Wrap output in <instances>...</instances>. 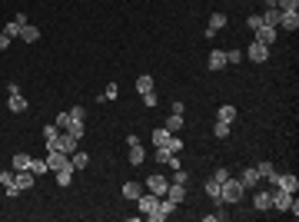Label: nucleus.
Listing matches in <instances>:
<instances>
[{"label": "nucleus", "mask_w": 299, "mask_h": 222, "mask_svg": "<svg viewBox=\"0 0 299 222\" xmlns=\"http://www.w3.org/2000/svg\"><path fill=\"white\" fill-rule=\"evenodd\" d=\"M156 103H160V100H156V93H153V90L143 93V106H156Z\"/></svg>", "instance_id": "79ce46f5"}, {"label": "nucleus", "mask_w": 299, "mask_h": 222, "mask_svg": "<svg viewBox=\"0 0 299 222\" xmlns=\"http://www.w3.org/2000/svg\"><path fill=\"white\" fill-rule=\"evenodd\" d=\"M70 163H74V169H87L90 166V156H87L83 149H74V153H70Z\"/></svg>", "instance_id": "f3484780"}, {"label": "nucleus", "mask_w": 299, "mask_h": 222, "mask_svg": "<svg viewBox=\"0 0 299 222\" xmlns=\"http://www.w3.org/2000/svg\"><path fill=\"white\" fill-rule=\"evenodd\" d=\"M20 40H23V43H37L40 40V27H30V23L20 27Z\"/></svg>", "instance_id": "2eb2a0df"}, {"label": "nucleus", "mask_w": 299, "mask_h": 222, "mask_svg": "<svg viewBox=\"0 0 299 222\" xmlns=\"http://www.w3.org/2000/svg\"><path fill=\"white\" fill-rule=\"evenodd\" d=\"M243 192H246V186L236 179V176H229L223 186H220V203H240L243 199Z\"/></svg>", "instance_id": "f257e3e1"}, {"label": "nucleus", "mask_w": 299, "mask_h": 222, "mask_svg": "<svg viewBox=\"0 0 299 222\" xmlns=\"http://www.w3.org/2000/svg\"><path fill=\"white\" fill-rule=\"evenodd\" d=\"M47 153H50V156H47V169H63V166H70V156H67V153H60V149H47Z\"/></svg>", "instance_id": "39448f33"}, {"label": "nucleus", "mask_w": 299, "mask_h": 222, "mask_svg": "<svg viewBox=\"0 0 299 222\" xmlns=\"http://www.w3.org/2000/svg\"><path fill=\"white\" fill-rule=\"evenodd\" d=\"M17 169H30V156H27V153H17V156H14V172H17Z\"/></svg>", "instance_id": "a878e982"}, {"label": "nucleus", "mask_w": 299, "mask_h": 222, "mask_svg": "<svg viewBox=\"0 0 299 222\" xmlns=\"http://www.w3.org/2000/svg\"><path fill=\"white\" fill-rule=\"evenodd\" d=\"M147 189L153 192V196H160V199H163V196H167V189H169V179H167V176H160V172H153V176L147 179Z\"/></svg>", "instance_id": "20e7f679"}, {"label": "nucleus", "mask_w": 299, "mask_h": 222, "mask_svg": "<svg viewBox=\"0 0 299 222\" xmlns=\"http://www.w3.org/2000/svg\"><path fill=\"white\" fill-rule=\"evenodd\" d=\"M7 110H10V113H23V110H27V100H23V93H10V103H7Z\"/></svg>", "instance_id": "dca6fc26"}, {"label": "nucleus", "mask_w": 299, "mask_h": 222, "mask_svg": "<svg viewBox=\"0 0 299 222\" xmlns=\"http://www.w3.org/2000/svg\"><path fill=\"white\" fill-rule=\"evenodd\" d=\"M280 27H282V30H299V14H282Z\"/></svg>", "instance_id": "412c9836"}, {"label": "nucleus", "mask_w": 299, "mask_h": 222, "mask_svg": "<svg viewBox=\"0 0 299 222\" xmlns=\"http://www.w3.org/2000/svg\"><path fill=\"white\" fill-rule=\"evenodd\" d=\"M240 183H243V186H260L262 179H260V172H256V166H253V169H246L243 176H240Z\"/></svg>", "instance_id": "5701e85b"}, {"label": "nucleus", "mask_w": 299, "mask_h": 222, "mask_svg": "<svg viewBox=\"0 0 299 222\" xmlns=\"http://www.w3.org/2000/svg\"><path fill=\"white\" fill-rule=\"evenodd\" d=\"M14 186H17L20 192H23V189H30V186H37V176H34L30 169H17V172H14Z\"/></svg>", "instance_id": "0eeeda50"}, {"label": "nucleus", "mask_w": 299, "mask_h": 222, "mask_svg": "<svg viewBox=\"0 0 299 222\" xmlns=\"http://www.w3.org/2000/svg\"><path fill=\"white\" fill-rule=\"evenodd\" d=\"M136 90H140V93H150V90H153V76L143 73L140 80H136Z\"/></svg>", "instance_id": "bb28decb"}, {"label": "nucleus", "mask_w": 299, "mask_h": 222, "mask_svg": "<svg viewBox=\"0 0 299 222\" xmlns=\"http://www.w3.org/2000/svg\"><path fill=\"white\" fill-rule=\"evenodd\" d=\"M220 186L223 183H216V179H213V176H209V179H206V196H209V199H213V203H220Z\"/></svg>", "instance_id": "aec40b11"}, {"label": "nucleus", "mask_w": 299, "mask_h": 222, "mask_svg": "<svg viewBox=\"0 0 299 222\" xmlns=\"http://www.w3.org/2000/svg\"><path fill=\"white\" fill-rule=\"evenodd\" d=\"M123 196H127V199H133V203H136V199L143 196V186H140V183H123Z\"/></svg>", "instance_id": "6ab92c4d"}, {"label": "nucleus", "mask_w": 299, "mask_h": 222, "mask_svg": "<svg viewBox=\"0 0 299 222\" xmlns=\"http://www.w3.org/2000/svg\"><path fill=\"white\" fill-rule=\"evenodd\" d=\"M256 40L266 43V47H273V43H276V27H266V23H262L260 30H256Z\"/></svg>", "instance_id": "9b49d317"}, {"label": "nucleus", "mask_w": 299, "mask_h": 222, "mask_svg": "<svg viewBox=\"0 0 299 222\" xmlns=\"http://www.w3.org/2000/svg\"><path fill=\"white\" fill-rule=\"evenodd\" d=\"M187 179H189V176H187V169H180V166H176V172H173V183L187 186Z\"/></svg>", "instance_id": "58836bf2"}, {"label": "nucleus", "mask_w": 299, "mask_h": 222, "mask_svg": "<svg viewBox=\"0 0 299 222\" xmlns=\"http://www.w3.org/2000/svg\"><path fill=\"white\" fill-rule=\"evenodd\" d=\"M223 27H226V14H223V10H216V14L209 17V27H206V37L213 40L216 34H220V30H223Z\"/></svg>", "instance_id": "1a4fd4ad"}, {"label": "nucleus", "mask_w": 299, "mask_h": 222, "mask_svg": "<svg viewBox=\"0 0 299 222\" xmlns=\"http://www.w3.org/2000/svg\"><path fill=\"white\" fill-rule=\"evenodd\" d=\"M143 159H147V156H143V146H140V143H130V163H133V166H140Z\"/></svg>", "instance_id": "b1692460"}, {"label": "nucleus", "mask_w": 299, "mask_h": 222, "mask_svg": "<svg viewBox=\"0 0 299 222\" xmlns=\"http://www.w3.org/2000/svg\"><path fill=\"white\" fill-rule=\"evenodd\" d=\"M3 34H7L10 40H14V37H20V23H17V20H10V23L3 27Z\"/></svg>", "instance_id": "c9c22d12"}, {"label": "nucleus", "mask_w": 299, "mask_h": 222, "mask_svg": "<svg viewBox=\"0 0 299 222\" xmlns=\"http://www.w3.org/2000/svg\"><path fill=\"white\" fill-rule=\"evenodd\" d=\"M246 27H249L253 34H256V30L262 27V17H260V14H249V17H246Z\"/></svg>", "instance_id": "473e14b6"}, {"label": "nucleus", "mask_w": 299, "mask_h": 222, "mask_svg": "<svg viewBox=\"0 0 299 222\" xmlns=\"http://www.w3.org/2000/svg\"><path fill=\"white\" fill-rule=\"evenodd\" d=\"M116 96H120V86H116V83H107V93H103L100 100H116Z\"/></svg>", "instance_id": "e433bc0d"}, {"label": "nucleus", "mask_w": 299, "mask_h": 222, "mask_svg": "<svg viewBox=\"0 0 299 222\" xmlns=\"http://www.w3.org/2000/svg\"><path fill=\"white\" fill-rule=\"evenodd\" d=\"M163 146H167L169 153H176V156H180V149H183V143H180V139H176V136L169 133V139H167V143H163Z\"/></svg>", "instance_id": "72a5a7b5"}, {"label": "nucleus", "mask_w": 299, "mask_h": 222, "mask_svg": "<svg viewBox=\"0 0 299 222\" xmlns=\"http://www.w3.org/2000/svg\"><path fill=\"white\" fill-rule=\"evenodd\" d=\"M256 172H260V179H269V176H273L276 169H273V163L266 159V163H260V166H256Z\"/></svg>", "instance_id": "7c9ffc66"}, {"label": "nucleus", "mask_w": 299, "mask_h": 222, "mask_svg": "<svg viewBox=\"0 0 299 222\" xmlns=\"http://www.w3.org/2000/svg\"><path fill=\"white\" fill-rule=\"evenodd\" d=\"M280 14H299V0H276Z\"/></svg>", "instance_id": "4be33fe9"}, {"label": "nucleus", "mask_w": 299, "mask_h": 222, "mask_svg": "<svg viewBox=\"0 0 299 222\" xmlns=\"http://www.w3.org/2000/svg\"><path fill=\"white\" fill-rule=\"evenodd\" d=\"M167 139H169V130H163V126H160V130H153V146H163Z\"/></svg>", "instance_id": "c85d7f7f"}, {"label": "nucleus", "mask_w": 299, "mask_h": 222, "mask_svg": "<svg viewBox=\"0 0 299 222\" xmlns=\"http://www.w3.org/2000/svg\"><path fill=\"white\" fill-rule=\"evenodd\" d=\"M240 60H243L240 50H226V63H240Z\"/></svg>", "instance_id": "a19ab883"}, {"label": "nucleus", "mask_w": 299, "mask_h": 222, "mask_svg": "<svg viewBox=\"0 0 299 222\" xmlns=\"http://www.w3.org/2000/svg\"><path fill=\"white\" fill-rule=\"evenodd\" d=\"M173 212H176V203H169L167 196H163V199H160V205H156L153 212H147V219H153V222H163V219H169Z\"/></svg>", "instance_id": "7ed1b4c3"}, {"label": "nucleus", "mask_w": 299, "mask_h": 222, "mask_svg": "<svg viewBox=\"0 0 299 222\" xmlns=\"http://www.w3.org/2000/svg\"><path fill=\"white\" fill-rule=\"evenodd\" d=\"M253 205H256L260 212H266V209H273V196H269V189H262V192H256V199H253Z\"/></svg>", "instance_id": "ddd939ff"}, {"label": "nucleus", "mask_w": 299, "mask_h": 222, "mask_svg": "<svg viewBox=\"0 0 299 222\" xmlns=\"http://www.w3.org/2000/svg\"><path fill=\"white\" fill-rule=\"evenodd\" d=\"M163 130L180 133V130H183V113H169V116H167V126H163Z\"/></svg>", "instance_id": "a211bd4d"}, {"label": "nucleus", "mask_w": 299, "mask_h": 222, "mask_svg": "<svg viewBox=\"0 0 299 222\" xmlns=\"http://www.w3.org/2000/svg\"><path fill=\"white\" fill-rule=\"evenodd\" d=\"M67 126H70V113H60L56 116V130H67Z\"/></svg>", "instance_id": "ea45409f"}, {"label": "nucleus", "mask_w": 299, "mask_h": 222, "mask_svg": "<svg viewBox=\"0 0 299 222\" xmlns=\"http://www.w3.org/2000/svg\"><path fill=\"white\" fill-rule=\"evenodd\" d=\"M269 196H273V209H280V212H286L293 203V192H282V189H269Z\"/></svg>", "instance_id": "6e6552de"}, {"label": "nucleus", "mask_w": 299, "mask_h": 222, "mask_svg": "<svg viewBox=\"0 0 299 222\" xmlns=\"http://www.w3.org/2000/svg\"><path fill=\"white\" fill-rule=\"evenodd\" d=\"M229 126H233V123H223V120H216V126H213V133H216V136H220V139H226V136H229Z\"/></svg>", "instance_id": "cd10ccee"}, {"label": "nucleus", "mask_w": 299, "mask_h": 222, "mask_svg": "<svg viewBox=\"0 0 299 222\" xmlns=\"http://www.w3.org/2000/svg\"><path fill=\"white\" fill-rule=\"evenodd\" d=\"M76 146H80V139H76L74 133H67V130H60V136L54 139V149H60V153H67V156H70V153H74ZM47 149H50V146H47Z\"/></svg>", "instance_id": "f03ea898"}, {"label": "nucleus", "mask_w": 299, "mask_h": 222, "mask_svg": "<svg viewBox=\"0 0 299 222\" xmlns=\"http://www.w3.org/2000/svg\"><path fill=\"white\" fill-rule=\"evenodd\" d=\"M60 136V130H56V123H50V126H43V139H47V146H54V139Z\"/></svg>", "instance_id": "393cba45"}, {"label": "nucleus", "mask_w": 299, "mask_h": 222, "mask_svg": "<svg viewBox=\"0 0 299 222\" xmlns=\"http://www.w3.org/2000/svg\"><path fill=\"white\" fill-rule=\"evenodd\" d=\"M229 176H233V172H229V169H226V166H220V169H216V172H213V179H216V183H226Z\"/></svg>", "instance_id": "4c0bfd02"}, {"label": "nucleus", "mask_w": 299, "mask_h": 222, "mask_svg": "<svg viewBox=\"0 0 299 222\" xmlns=\"http://www.w3.org/2000/svg\"><path fill=\"white\" fill-rule=\"evenodd\" d=\"M70 113V123H83V120H87V110H83V106H74V110H67Z\"/></svg>", "instance_id": "2f4dec72"}, {"label": "nucleus", "mask_w": 299, "mask_h": 222, "mask_svg": "<svg viewBox=\"0 0 299 222\" xmlns=\"http://www.w3.org/2000/svg\"><path fill=\"white\" fill-rule=\"evenodd\" d=\"M30 172H34V176L47 172V159H30Z\"/></svg>", "instance_id": "f704fd0d"}, {"label": "nucleus", "mask_w": 299, "mask_h": 222, "mask_svg": "<svg viewBox=\"0 0 299 222\" xmlns=\"http://www.w3.org/2000/svg\"><path fill=\"white\" fill-rule=\"evenodd\" d=\"M74 176H76L74 163H70V166H63V169H56V183H60V186H70V183H74Z\"/></svg>", "instance_id": "4468645a"}, {"label": "nucleus", "mask_w": 299, "mask_h": 222, "mask_svg": "<svg viewBox=\"0 0 299 222\" xmlns=\"http://www.w3.org/2000/svg\"><path fill=\"white\" fill-rule=\"evenodd\" d=\"M223 67H229V63H226V50H213V53H209V70L216 73V70H223Z\"/></svg>", "instance_id": "f8f14e48"}, {"label": "nucleus", "mask_w": 299, "mask_h": 222, "mask_svg": "<svg viewBox=\"0 0 299 222\" xmlns=\"http://www.w3.org/2000/svg\"><path fill=\"white\" fill-rule=\"evenodd\" d=\"M7 47H10V37H7V34H0V50H7Z\"/></svg>", "instance_id": "37998d69"}, {"label": "nucleus", "mask_w": 299, "mask_h": 222, "mask_svg": "<svg viewBox=\"0 0 299 222\" xmlns=\"http://www.w3.org/2000/svg\"><path fill=\"white\" fill-rule=\"evenodd\" d=\"M220 120H223V123H233V120H236V106H220Z\"/></svg>", "instance_id": "c756f323"}, {"label": "nucleus", "mask_w": 299, "mask_h": 222, "mask_svg": "<svg viewBox=\"0 0 299 222\" xmlns=\"http://www.w3.org/2000/svg\"><path fill=\"white\" fill-rule=\"evenodd\" d=\"M246 56H249L253 63H266V56H269V47H266V43H260V40H253V43H249V50H246Z\"/></svg>", "instance_id": "423d86ee"}, {"label": "nucleus", "mask_w": 299, "mask_h": 222, "mask_svg": "<svg viewBox=\"0 0 299 222\" xmlns=\"http://www.w3.org/2000/svg\"><path fill=\"white\" fill-rule=\"evenodd\" d=\"M167 199L169 203H183V199H187V186H180V183H169V189H167Z\"/></svg>", "instance_id": "9d476101"}]
</instances>
